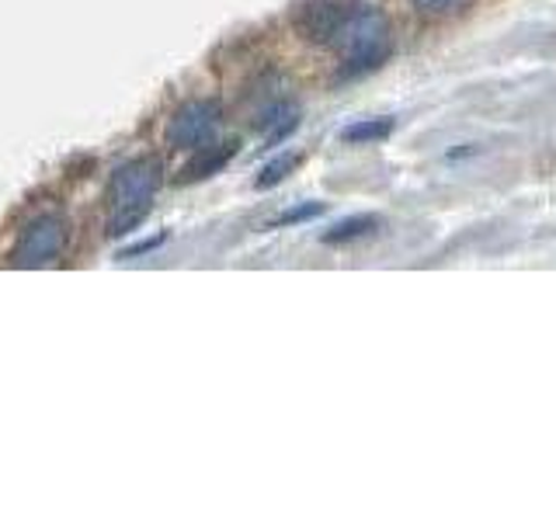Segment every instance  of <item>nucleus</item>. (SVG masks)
Instances as JSON below:
<instances>
[{"label": "nucleus", "mask_w": 556, "mask_h": 521, "mask_svg": "<svg viewBox=\"0 0 556 521\" xmlns=\"http://www.w3.org/2000/svg\"><path fill=\"white\" fill-rule=\"evenodd\" d=\"M407 4L417 11V14H428V17H439V14H448V11H456L463 8L466 0H407Z\"/></svg>", "instance_id": "nucleus-9"}, {"label": "nucleus", "mask_w": 556, "mask_h": 521, "mask_svg": "<svg viewBox=\"0 0 556 521\" xmlns=\"http://www.w3.org/2000/svg\"><path fill=\"white\" fill-rule=\"evenodd\" d=\"M292 31L309 46L338 52V80L372 74L393 56L390 17L372 0H300Z\"/></svg>", "instance_id": "nucleus-1"}, {"label": "nucleus", "mask_w": 556, "mask_h": 521, "mask_svg": "<svg viewBox=\"0 0 556 521\" xmlns=\"http://www.w3.org/2000/svg\"><path fill=\"white\" fill-rule=\"evenodd\" d=\"M396 129V118L393 115H379V118H355L352 126H344L338 132L341 143L348 147H376V143H387Z\"/></svg>", "instance_id": "nucleus-4"}, {"label": "nucleus", "mask_w": 556, "mask_h": 521, "mask_svg": "<svg viewBox=\"0 0 556 521\" xmlns=\"http://www.w3.org/2000/svg\"><path fill=\"white\" fill-rule=\"evenodd\" d=\"M382 226L379 216L372 213H358V216H344L341 223L330 226L327 233H320V240L327 243V247H338V243H352V240H365V237H372L376 230Z\"/></svg>", "instance_id": "nucleus-5"}, {"label": "nucleus", "mask_w": 556, "mask_h": 521, "mask_svg": "<svg viewBox=\"0 0 556 521\" xmlns=\"http://www.w3.org/2000/svg\"><path fill=\"white\" fill-rule=\"evenodd\" d=\"M237 153V143H223V147H202V153L185 167V181H199V178H213L216 170L230 164V156Z\"/></svg>", "instance_id": "nucleus-6"}, {"label": "nucleus", "mask_w": 556, "mask_h": 521, "mask_svg": "<svg viewBox=\"0 0 556 521\" xmlns=\"http://www.w3.org/2000/svg\"><path fill=\"white\" fill-rule=\"evenodd\" d=\"M324 213H327V202H300V205H292L289 213L278 216L271 226H300V223H313Z\"/></svg>", "instance_id": "nucleus-8"}, {"label": "nucleus", "mask_w": 556, "mask_h": 521, "mask_svg": "<svg viewBox=\"0 0 556 521\" xmlns=\"http://www.w3.org/2000/svg\"><path fill=\"white\" fill-rule=\"evenodd\" d=\"M219 122H223L219 101H213V98L191 101L170 118L167 139H170V147H178V150H202V147H208V139L216 136Z\"/></svg>", "instance_id": "nucleus-3"}, {"label": "nucleus", "mask_w": 556, "mask_h": 521, "mask_svg": "<svg viewBox=\"0 0 556 521\" xmlns=\"http://www.w3.org/2000/svg\"><path fill=\"white\" fill-rule=\"evenodd\" d=\"M303 164V153L300 150H286V153H278L275 161H268L265 167L257 170V178H254V188H261V191H268V188H275V185H282L289 174Z\"/></svg>", "instance_id": "nucleus-7"}, {"label": "nucleus", "mask_w": 556, "mask_h": 521, "mask_svg": "<svg viewBox=\"0 0 556 521\" xmlns=\"http://www.w3.org/2000/svg\"><path fill=\"white\" fill-rule=\"evenodd\" d=\"M156 188H161V164L156 161H136L129 167H122L115 178L118 216L112 219L109 233H129L132 226L150 213V199Z\"/></svg>", "instance_id": "nucleus-2"}]
</instances>
